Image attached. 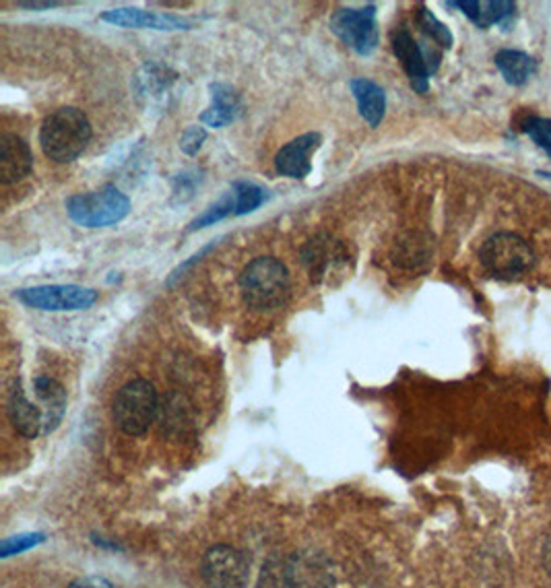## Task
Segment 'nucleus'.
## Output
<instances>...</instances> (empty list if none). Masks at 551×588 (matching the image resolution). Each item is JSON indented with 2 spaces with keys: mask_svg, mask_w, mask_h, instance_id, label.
<instances>
[{
  "mask_svg": "<svg viewBox=\"0 0 551 588\" xmlns=\"http://www.w3.org/2000/svg\"><path fill=\"white\" fill-rule=\"evenodd\" d=\"M157 417L161 421V428L168 432L180 434L192 426V409L182 395H168L164 405H159Z\"/></svg>",
  "mask_w": 551,
  "mask_h": 588,
  "instance_id": "20",
  "label": "nucleus"
},
{
  "mask_svg": "<svg viewBox=\"0 0 551 588\" xmlns=\"http://www.w3.org/2000/svg\"><path fill=\"white\" fill-rule=\"evenodd\" d=\"M203 578L209 588H246L248 562L238 549L217 545L205 555Z\"/></svg>",
  "mask_w": 551,
  "mask_h": 588,
  "instance_id": "9",
  "label": "nucleus"
},
{
  "mask_svg": "<svg viewBox=\"0 0 551 588\" xmlns=\"http://www.w3.org/2000/svg\"><path fill=\"white\" fill-rule=\"evenodd\" d=\"M102 21L112 23L116 27H135V29H190V21L174 15H161V13H149L141 9H112L100 15Z\"/></svg>",
  "mask_w": 551,
  "mask_h": 588,
  "instance_id": "14",
  "label": "nucleus"
},
{
  "mask_svg": "<svg viewBox=\"0 0 551 588\" xmlns=\"http://www.w3.org/2000/svg\"><path fill=\"white\" fill-rule=\"evenodd\" d=\"M159 411L155 386L149 380L135 378L126 382L114 399L112 415L126 436H143L151 428Z\"/></svg>",
  "mask_w": 551,
  "mask_h": 588,
  "instance_id": "4",
  "label": "nucleus"
},
{
  "mask_svg": "<svg viewBox=\"0 0 551 588\" xmlns=\"http://www.w3.org/2000/svg\"><path fill=\"white\" fill-rule=\"evenodd\" d=\"M545 153H547V155H549V159H551V147H549V149H545Z\"/></svg>",
  "mask_w": 551,
  "mask_h": 588,
  "instance_id": "33",
  "label": "nucleus"
},
{
  "mask_svg": "<svg viewBox=\"0 0 551 588\" xmlns=\"http://www.w3.org/2000/svg\"><path fill=\"white\" fill-rule=\"evenodd\" d=\"M69 217L81 227H110L131 213V201L116 186L106 184L100 190L75 194L67 201Z\"/></svg>",
  "mask_w": 551,
  "mask_h": 588,
  "instance_id": "5",
  "label": "nucleus"
},
{
  "mask_svg": "<svg viewBox=\"0 0 551 588\" xmlns=\"http://www.w3.org/2000/svg\"><path fill=\"white\" fill-rule=\"evenodd\" d=\"M333 34L353 48L360 56H370L380 42V31L376 23V9H339L331 17Z\"/></svg>",
  "mask_w": 551,
  "mask_h": 588,
  "instance_id": "8",
  "label": "nucleus"
},
{
  "mask_svg": "<svg viewBox=\"0 0 551 588\" xmlns=\"http://www.w3.org/2000/svg\"><path fill=\"white\" fill-rule=\"evenodd\" d=\"M479 258L481 265L500 279H518L535 267V252L529 242L510 232H500L485 240Z\"/></svg>",
  "mask_w": 551,
  "mask_h": 588,
  "instance_id": "6",
  "label": "nucleus"
},
{
  "mask_svg": "<svg viewBox=\"0 0 551 588\" xmlns=\"http://www.w3.org/2000/svg\"><path fill=\"white\" fill-rule=\"evenodd\" d=\"M302 265L308 271V277L316 285H337L355 263V252L351 244L337 240L329 234H318L302 246Z\"/></svg>",
  "mask_w": 551,
  "mask_h": 588,
  "instance_id": "3",
  "label": "nucleus"
},
{
  "mask_svg": "<svg viewBox=\"0 0 551 588\" xmlns=\"http://www.w3.org/2000/svg\"><path fill=\"white\" fill-rule=\"evenodd\" d=\"M199 172H184L174 180V196L180 201H186L192 196V190L197 188V184L201 182V176H197Z\"/></svg>",
  "mask_w": 551,
  "mask_h": 588,
  "instance_id": "29",
  "label": "nucleus"
},
{
  "mask_svg": "<svg viewBox=\"0 0 551 588\" xmlns=\"http://www.w3.org/2000/svg\"><path fill=\"white\" fill-rule=\"evenodd\" d=\"M240 97L238 93L223 83L211 85V108L203 112L201 122L213 128H221L225 124L234 122L240 116Z\"/></svg>",
  "mask_w": 551,
  "mask_h": 588,
  "instance_id": "18",
  "label": "nucleus"
},
{
  "mask_svg": "<svg viewBox=\"0 0 551 588\" xmlns=\"http://www.w3.org/2000/svg\"><path fill=\"white\" fill-rule=\"evenodd\" d=\"M230 215H236V194H225L221 201H217L215 205H211L201 217L194 219L188 227V232H197V230H203V227H209V225H215L217 221L230 217Z\"/></svg>",
  "mask_w": 551,
  "mask_h": 588,
  "instance_id": "23",
  "label": "nucleus"
},
{
  "mask_svg": "<svg viewBox=\"0 0 551 588\" xmlns=\"http://www.w3.org/2000/svg\"><path fill=\"white\" fill-rule=\"evenodd\" d=\"M349 89L355 97V102H358V110H360V116L372 126H380L382 118H384V112H386V93L384 89L370 81V79H351L349 81Z\"/></svg>",
  "mask_w": 551,
  "mask_h": 588,
  "instance_id": "17",
  "label": "nucleus"
},
{
  "mask_svg": "<svg viewBox=\"0 0 551 588\" xmlns=\"http://www.w3.org/2000/svg\"><path fill=\"white\" fill-rule=\"evenodd\" d=\"M543 564H545L547 572L551 574V539L547 541V545H545V549H543Z\"/></svg>",
  "mask_w": 551,
  "mask_h": 588,
  "instance_id": "32",
  "label": "nucleus"
},
{
  "mask_svg": "<svg viewBox=\"0 0 551 588\" xmlns=\"http://www.w3.org/2000/svg\"><path fill=\"white\" fill-rule=\"evenodd\" d=\"M417 19H419L421 31H424V34H426L432 42H436V44L442 46V48H450V46H452V34H450V29H448L444 23H440L432 11H428L426 7H421Z\"/></svg>",
  "mask_w": 551,
  "mask_h": 588,
  "instance_id": "25",
  "label": "nucleus"
},
{
  "mask_svg": "<svg viewBox=\"0 0 551 588\" xmlns=\"http://www.w3.org/2000/svg\"><path fill=\"white\" fill-rule=\"evenodd\" d=\"M496 67L500 69L506 83L521 87L525 85L533 75V58L521 50H500L496 54Z\"/></svg>",
  "mask_w": 551,
  "mask_h": 588,
  "instance_id": "19",
  "label": "nucleus"
},
{
  "mask_svg": "<svg viewBox=\"0 0 551 588\" xmlns=\"http://www.w3.org/2000/svg\"><path fill=\"white\" fill-rule=\"evenodd\" d=\"M7 413L13 423V428L25 436V438H38L44 434V413L40 407L34 403H29L21 384L17 382L11 392H9V401H7Z\"/></svg>",
  "mask_w": 551,
  "mask_h": 588,
  "instance_id": "15",
  "label": "nucleus"
},
{
  "mask_svg": "<svg viewBox=\"0 0 551 588\" xmlns=\"http://www.w3.org/2000/svg\"><path fill=\"white\" fill-rule=\"evenodd\" d=\"M322 137L318 133H306L285 147L279 149L275 157V170L281 176L302 180L312 172V161L310 155L320 147Z\"/></svg>",
  "mask_w": 551,
  "mask_h": 588,
  "instance_id": "11",
  "label": "nucleus"
},
{
  "mask_svg": "<svg viewBox=\"0 0 551 588\" xmlns=\"http://www.w3.org/2000/svg\"><path fill=\"white\" fill-rule=\"evenodd\" d=\"M21 9H34V11H44V9H54L58 3H19Z\"/></svg>",
  "mask_w": 551,
  "mask_h": 588,
  "instance_id": "31",
  "label": "nucleus"
},
{
  "mask_svg": "<svg viewBox=\"0 0 551 588\" xmlns=\"http://www.w3.org/2000/svg\"><path fill=\"white\" fill-rule=\"evenodd\" d=\"M15 298L34 310L42 312H79L97 302V291L81 285H38L19 289Z\"/></svg>",
  "mask_w": 551,
  "mask_h": 588,
  "instance_id": "7",
  "label": "nucleus"
},
{
  "mask_svg": "<svg viewBox=\"0 0 551 588\" xmlns=\"http://www.w3.org/2000/svg\"><path fill=\"white\" fill-rule=\"evenodd\" d=\"M205 139H207V130L203 126H190L180 141V149L186 155H197Z\"/></svg>",
  "mask_w": 551,
  "mask_h": 588,
  "instance_id": "28",
  "label": "nucleus"
},
{
  "mask_svg": "<svg viewBox=\"0 0 551 588\" xmlns=\"http://www.w3.org/2000/svg\"><path fill=\"white\" fill-rule=\"evenodd\" d=\"M516 11V5L510 3V0H490V3H481L479 7V17L475 25L479 27H490L496 23H502L510 19Z\"/></svg>",
  "mask_w": 551,
  "mask_h": 588,
  "instance_id": "24",
  "label": "nucleus"
},
{
  "mask_svg": "<svg viewBox=\"0 0 551 588\" xmlns=\"http://www.w3.org/2000/svg\"><path fill=\"white\" fill-rule=\"evenodd\" d=\"M285 578L291 588H329L333 574L322 555L314 551H300L289 558Z\"/></svg>",
  "mask_w": 551,
  "mask_h": 588,
  "instance_id": "10",
  "label": "nucleus"
},
{
  "mask_svg": "<svg viewBox=\"0 0 551 588\" xmlns=\"http://www.w3.org/2000/svg\"><path fill=\"white\" fill-rule=\"evenodd\" d=\"M234 194H236V217L256 211L267 201L265 190L252 182H236Z\"/></svg>",
  "mask_w": 551,
  "mask_h": 588,
  "instance_id": "22",
  "label": "nucleus"
},
{
  "mask_svg": "<svg viewBox=\"0 0 551 588\" xmlns=\"http://www.w3.org/2000/svg\"><path fill=\"white\" fill-rule=\"evenodd\" d=\"M424 260H428V250L424 242H417V240L403 242L399 252L395 254V263L403 267H417L419 263H424Z\"/></svg>",
  "mask_w": 551,
  "mask_h": 588,
  "instance_id": "27",
  "label": "nucleus"
},
{
  "mask_svg": "<svg viewBox=\"0 0 551 588\" xmlns=\"http://www.w3.org/2000/svg\"><path fill=\"white\" fill-rule=\"evenodd\" d=\"M145 71H147V75L145 77L139 75V79H137L139 81V95H145L149 102H157V100H161V97H164L166 91H170L176 75L168 77L170 71L159 67V64H147Z\"/></svg>",
  "mask_w": 551,
  "mask_h": 588,
  "instance_id": "21",
  "label": "nucleus"
},
{
  "mask_svg": "<svg viewBox=\"0 0 551 588\" xmlns=\"http://www.w3.org/2000/svg\"><path fill=\"white\" fill-rule=\"evenodd\" d=\"M31 166H34V157H31V149L21 137H0V182L5 186L21 182L29 176Z\"/></svg>",
  "mask_w": 551,
  "mask_h": 588,
  "instance_id": "13",
  "label": "nucleus"
},
{
  "mask_svg": "<svg viewBox=\"0 0 551 588\" xmlns=\"http://www.w3.org/2000/svg\"><path fill=\"white\" fill-rule=\"evenodd\" d=\"M69 588H114V586L106 578L85 576V578H77Z\"/></svg>",
  "mask_w": 551,
  "mask_h": 588,
  "instance_id": "30",
  "label": "nucleus"
},
{
  "mask_svg": "<svg viewBox=\"0 0 551 588\" xmlns=\"http://www.w3.org/2000/svg\"><path fill=\"white\" fill-rule=\"evenodd\" d=\"M34 390L36 397L44 403V436H48L60 426L64 411H67V390L50 376H38L34 380Z\"/></svg>",
  "mask_w": 551,
  "mask_h": 588,
  "instance_id": "16",
  "label": "nucleus"
},
{
  "mask_svg": "<svg viewBox=\"0 0 551 588\" xmlns=\"http://www.w3.org/2000/svg\"><path fill=\"white\" fill-rule=\"evenodd\" d=\"M289 287L285 265L273 256L254 258L240 275L242 300L254 312H273L281 308L289 296Z\"/></svg>",
  "mask_w": 551,
  "mask_h": 588,
  "instance_id": "1",
  "label": "nucleus"
},
{
  "mask_svg": "<svg viewBox=\"0 0 551 588\" xmlns=\"http://www.w3.org/2000/svg\"><path fill=\"white\" fill-rule=\"evenodd\" d=\"M393 50L403 64L413 91L426 93L430 89V71H428L424 52H421V46L411 38L409 31L405 29L397 31V34L393 36Z\"/></svg>",
  "mask_w": 551,
  "mask_h": 588,
  "instance_id": "12",
  "label": "nucleus"
},
{
  "mask_svg": "<svg viewBox=\"0 0 551 588\" xmlns=\"http://www.w3.org/2000/svg\"><path fill=\"white\" fill-rule=\"evenodd\" d=\"M523 133H527L535 145H539L543 151L551 147V120L541 116H531L523 120Z\"/></svg>",
  "mask_w": 551,
  "mask_h": 588,
  "instance_id": "26",
  "label": "nucleus"
},
{
  "mask_svg": "<svg viewBox=\"0 0 551 588\" xmlns=\"http://www.w3.org/2000/svg\"><path fill=\"white\" fill-rule=\"evenodd\" d=\"M91 141V124L77 108H58L40 128V145L46 157L56 163L75 161Z\"/></svg>",
  "mask_w": 551,
  "mask_h": 588,
  "instance_id": "2",
  "label": "nucleus"
}]
</instances>
